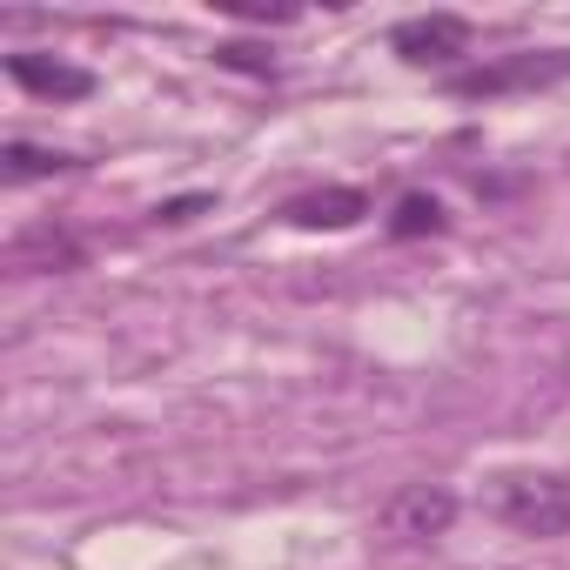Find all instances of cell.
<instances>
[{
    "mask_svg": "<svg viewBox=\"0 0 570 570\" xmlns=\"http://www.w3.org/2000/svg\"><path fill=\"white\" fill-rule=\"evenodd\" d=\"M390 235H396V242L443 235V202H436V195H403V202H396V215H390Z\"/></svg>",
    "mask_w": 570,
    "mask_h": 570,
    "instance_id": "cell-9",
    "label": "cell"
},
{
    "mask_svg": "<svg viewBox=\"0 0 570 570\" xmlns=\"http://www.w3.org/2000/svg\"><path fill=\"white\" fill-rule=\"evenodd\" d=\"M456 523V497L443 483H403L390 503H383V530L403 537V543H430Z\"/></svg>",
    "mask_w": 570,
    "mask_h": 570,
    "instance_id": "cell-4",
    "label": "cell"
},
{
    "mask_svg": "<svg viewBox=\"0 0 570 570\" xmlns=\"http://www.w3.org/2000/svg\"><path fill=\"white\" fill-rule=\"evenodd\" d=\"M215 68H235V75H275V61H268V48H255V41H222L215 48Z\"/></svg>",
    "mask_w": 570,
    "mask_h": 570,
    "instance_id": "cell-10",
    "label": "cell"
},
{
    "mask_svg": "<svg viewBox=\"0 0 570 570\" xmlns=\"http://www.w3.org/2000/svg\"><path fill=\"white\" fill-rule=\"evenodd\" d=\"M390 48L410 61V68H450L463 48H470V21L463 14H423V21H403L390 35Z\"/></svg>",
    "mask_w": 570,
    "mask_h": 570,
    "instance_id": "cell-5",
    "label": "cell"
},
{
    "mask_svg": "<svg viewBox=\"0 0 570 570\" xmlns=\"http://www.w3.org/2000/svg\"><path fill=\"white\" fill-rule=\"evenodd\" d=\"M61 168H75V155L35 148V141H8V148H0V175H8V181H41V175H61Z\"/></svg>",
    "mask_w": 570,
    "mask_h": 570,
    "instance_id": "cell-8",
    "label": "cell"
},
{
    "mask_svg": "<svg viewBox=\"0 0 570 570\" xmlns=\"http://www.w3.org/2000/svg\"><path fill=\"white\" fill-rule=\"evenodd\" d=\"M202 208H208V195H175V202H161L155 215H161V222H195Z\"/></svg>",
    "mask_w": 570,
    "mask_h": 570,
    "instance_id": "cell-12",
    "label": "cell"
},
{
    "mask_svg": "<svg viewBox=\"0 0 570 570\" xmlns=\"http://www.w3.org/2000/svg\"><path fill=\"white\" fill-rule=\"evenodd\" d=\"M0 262H8V275H75L88 262V248L61 222H28L8 248H0Z\"/></svg>",
    "mask_w": 570,
    "mask_h": 570,
    "instance_id": "cell-3",
    "label": "cell"
},
{
    "mask_svg": "<svg viewBox=\"0 0 570 570\" xmlns=\"http://www.w3.org/2000/svg\"><path fill=\"white\" fill-rule=\"evenodd\" d=\"M8 75L41 95V101H88L95 95V75L88 68H68V61H48V55H8Z\"/></svg>",
    "mask_w": 570,
    "mask_h": 570,
    "instance_id": "cell-6",
    "label": "cell"
},
{
    "mask_svg": "<svg viewBox=\"0 0 570 570\" xmlns=\"http://www.w3.org/2000/svg\"><path fill=\"white\" fill-rule=\"evenodd\" d=\"M490 510L523 537H570V470H510L490 483Z\"/></svg>",
    "mask_w": 570,
    "mask_h": 570,
    "instance_id": "cell-1",
    "label": "cell"
},
{
    "mask_svg": "<svg viewBox=\"0 0 570 570\" xmlns=\"http://www.w3.org/2000/svg\"><path fill=\"white\" fill-rule=\"evenodd\" d=\"M282 215H289L296 228H356L370 215V195L363 188H316V195H296Z\"/></svg>",
    "mask_w": 570,
    "mask_h": 570,
    "instance_id": "cell-7",
    "label": "cell"
},
{
    "mask_svg": "<svg viewBox=\"0 0 570 570\" xmlns=\"http://www.w3.org/2000/svg\"><path fill=\"white\" fill-rule=\"evenodd\" d=\"M228 14H242V21H296V8H262V0H228Z\"/></svg>",
    "mask_w": 570,
    "mask_h": 570,
    "instance_id": "cell-11",
    "label": "cell"
},
{
    "mask_svg": "<svg viewBox=\"0 0 570 570\" xmlns=\"http://www.w3.org/2000/svg\"><path fill=\"white\" fill-rule=\"evenodd\" d=\"M563 75H570V48H557V55H510V61H490V68L456 75L450 95L490 101V95H517V88H550V81H563Z\"/></svg>",
    "mask_w": 570,
    "mask_h": 570,
    "instance_id": "cell-2",
    "label": "cell"
}]
</instances>
